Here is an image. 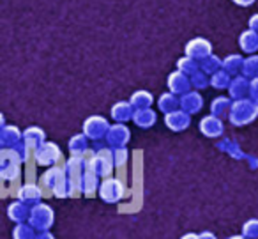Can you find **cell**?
Here are the masks:
<instances>
[{"mask_svg":"<svg viewBox=\"0 0 258 239\" xmlns=\"http://www.w3.org/2000/svg\"><path fill=\"white\" fill-rule=\"evenodd\" d=\"M129 140V131L124 128V126H115L110 131V142L113 146H122Z\"/></svg>","mask_w":258,"mask_h":239,"instance_id":"cell-10","label":"cell"},{"mask_svg":"<svg viewBox=\"0 0 258 239\" xmlns=\"http://www.w3.org/2000/svg\"><path fill=\"white\" fill-rule=\"evenodd\" d=\"M8 216L11 221H15V223H23V221L29 220L30 216V209H27V206L22 202H13L11 206L8 207Z\"/></svg>","mask_w":258,"mask_h":239,"instance_id":"cell-3","label":"cell"},{"mask_svg":"<svg viewBox=\"0 0 258 239\" xmlns=\"http://www.w3.org/2000/svg\"><path fill=\"white\" fill-rule=\"evenodd\" d=\"M151 96L149 94H145V92H142V94H137V96L133 98V103L135 105H138V107H147L149 103H151Z\"/></svg>","mask_w":258,"mask_h":239,"instance_id":"cell-17","label":"cell"},{"mask_svg":"<svg viewBox=\"0 0 258 239\" xmlns=\"http://www.w3.org/2000/svg\"><path fill=\"white\" fill-rule=\"evenodd\" d=\"M71 149L75 151V153H80V151H83L87 147V142H85V138L83 136H76V138H73L71 140Z\"/></svg>","mask_w":258,"mask_h":239,"instance_id":"cell-16","label":"cell"},{"mask_svg":"<svg viewBox=\"0 0 258 239\" xmlns=\"http://www.w3.org/2000/svg\"><path fill=\"white\" fill-rule=\"evenodd\" d=\"M198 239H218V237H216L214 232L205 230V232H200V234H198Z\"/></svg>","mask_w":258,"mask_h":239,"instance_id":"cell-20","label":"cell"},{"mask_svg":"<svg viewBox=\"0 0 258 239\" xmlns=\"http://www.w3.org/2000/svg\"><path fill=\"white\" fill-rule=\"evenodd\" d=\"M159 105H161L163 110H172V108L175 107V100H173V98H170V96H165V98H161Z\"/></svg>","mask_w":258,"mask_h":239,"instance_id":"cell-18","label":"cell"},{"mask_svg":"<svg viewBox=\"0 0 258 239\" xmlns=\"http://www.w3.org/2000/svg\"><path fill=\"white\" fill-rule=\"evenodd\" d=\"M256 112H258L256 107H253L249 103H242V108H233L232 119L235 124H244V122H249L256 115Z\"/></svg>","mask_w":258,"mask_h":239,"instance_id":"cell-4","label":"cell"},{"mask_svg":"<svg viewBox=\"0 0 258 239\" xmlns=\"http://www.w3.org/2000/svg\"><path fill=\"white\" fill-rule=\"evenodd\" d=\"M221 129H223V126L218 119L207 117L202 121V131H204L207 136H218L219 133H221Z\"/></svg>","mask_w":258,"mask_h":239,"instance_id":"cell-8","label":"cell"},{"mask_svg":"<svg viewBox=\"0 0 258 239\" xmlns=\"http://www.w3.org/2000/svg\"><path fill=\"white\" fill-rule=\"evenodd\" d=\"M55 214L53 209L46 204H36V206L30 209L29 223L32 225L36 230H50V227L53 225Z\"/></svg>","mask_w":258,"mask_h":239,"instance_id":"cell-1","label":"cell"},{"mask_svg":"<svg viewBox=\"0 0 258 239\" xmlns=\"http://www.w3.org/2000/svg\"><path fill=\"white\" fill-rule=\"evenodd\" d=\"M226 239H247L244 234H235V235H230V237H226Z\"/></svg>","mask_w":258,"mask_h":239,"instance_id":"cell-23","label":"cell"},{"mask_svg":"<svg viewBox=\"0 0 258 239\" xmlns=\"http://www.w3.org/2000/svg\"><path fill=\"white\" fill-rule=\"evenodd\" d=\"M122 184L115 179H106V181L101 184V197L106 202H117L122 197Z\"/></svg>","mask_w":258,"mask_h":239,"instance_id":"cell-2","label":"cell"},{"mask_svg":"<svg viewBox=\"0 0 258 239\" xmlns=\"http://www.w3.org/2000/svg\"><path fill=\"white\" fill-rule=\"evenodd\" d=\"M36 239H57L53 234H51L50 230H41L39 234H37V237Z\"/></svg>","mask_w":258,"mask_h":239,"instance_id":"cell-19","label":"cell"},{"mask_svg":"<svg viewBox=\"0 0 258 239\" xmlns=\"http://www.w3.org/2000/svg\"><path fill=\"white\" fill-rule=\"evenodd\" d=\"M135 119H137V124L140 126H151L152 122H154V114L149 110H142L138 112L137 115H135Z\"/></svg>","mask_w":258,"mask_h":239,"instance_id":"cell-14","label":"cell"},{"mask_svg":"<svg viewBox=\"0 0 258 239\" xmlns=\"http://www.w3.org/2000/svg\"><path fill=\"white\" fill-rule=\"evenodd\" d=\"M200 105H202V100L197 96V94H189V96H186L182 100V107L186 108V110H189V112L198 110V108H200Z\"/></svg>","mask_w":258,"mask_h":239,"instance_id":"cell-13","label":"cell"},{"mask_svg":"<svg viewBox=\"0 0 258 239\" xmlns=\"http://www.w3.org/2000/svg\"><path fill=\"white\" fill-rule=\"evenodd\" d=\"M242 234L247 239H256L258 237V218H251L242 225Z\"/></svg>","mask_w":258,"mask_h":239,"instance_id":"cell-12","label":"cell"},{"mask_svg":"<svg viewBox=\"0 0 258 239\" xmlns=\"http://www.w3.org/2000/svg\"><path fill=\"white\" fill-rule=\"evenodd\" d=\"M39 197H41V192L36 188V186H25V188L20 192V199H22L23 202H29V204L37 202Z\"/></svg>","mask_w":258,"mask_h":239,"instance_id":"cell-11","label":"cell"},{"mask_svg":"<svg viewBox=\"0 0 258 239\" xmlns=\"http://www.w3.org/2000/svg\"><path fill=\"white\" fill-rule=\"evenodd\" d=\"M106 128H108V124L103 117H92L85 122V133L89 136H94V138L103 135V133L106 131Z\"/></svg>","mask_w":258,"mask_h":239,"instance_id":"cell-5","label":"cell"},{"mask_svg":"<svg viewBox=\"0 0 258 239\" xmlns=\"http://www.w3.org/2000/svg\"><path fill=\"white\" fill-rule=\"evenodd\" d=\"M225 103H226L225 100H218V101H216V103H214V112H218V114H219V112L225 110V108H223V107H225Z\"/></svg>","mask_w":258,"mask_h":239,"instance_id":"cell-21","label":"cell"},{"mask_svg":"<svg viewBox=\"0 0 258 239\" xmlns=\"http://www.w3.org/2000/svg\"><path fill=\"white\" fill-rule=\"evenodd\" d=\"M58 158V149L51 144H48L46 147H41V151L37 153V160H39L41 165H50L53 163Z\"/></svg>","mask_w":258,"mask_h":239,"instance_id":"cell-7","label":"cell"},{"mask_svg":"<svg viewBox=\"0 0 258 239\" xmlns=\"http://www.w3.org/2000/svg\"><path fill=\"white\" fill-rule=\"evenodd\" d=\"M256 239H258V237H256Z\"/></svg>","mask_w":258,"mask_h":239,"instance_id":"cell-24","label":"cell"},{"mask_svg":"<svg viewBox=\"0 0 258 239\" xmlns=\"http://www.w3.org/2000/svg\"><path fill=\"white\" fill-rule=\"evenodd\" d=\"M180 239H198V234H195V232H187V234H184Z\"/></svg>","mask_w":258,"mask_h":239,"instance_id":"cell-22","label":"cell"},{"mask_svg":"<svg viewBox=\"0 0 258 239\" xmlns=\"http://www.w3.org/2000/svg\"><path fill=\"white\" fill-rule=\"evenodd\" d=\"M129 115H131V108H129V105H117L113 110V117L118 119V121H125V119H129Z\"/></svg>","mask_w":258,"mask_h":239,"instance_id":"cell-15","label":"cell"},{"mask_svg":"<svg viewBox=\"0 0 258 239\" xmlns=\"http://www.w3.org/2000/svg\"><path fill=\"white\" fill-rule=\"evenodd\" d=\"M37 232L30 223H16V227L13 228V239H36Z\"/></svg>","mask_w":258,"mask_h":239,"instance_id":"cell-6","label":"cell"},{"mask_svg":"<svg viewBox=\"0 0 258 239\" xmlns=\"http://www.w3.org/2000/svg\"><path fill=\"white\" fill-rule=\"evenodd\" d=\"M166 124H168V128H172V129H182L189 124V119H187V115L179 114V112H173V114H170L168 117H166Z\"/></svg>","mask_w":258,"mask_h":239,"instance_id":"cell-9","label":"cell"}]
</instances>
